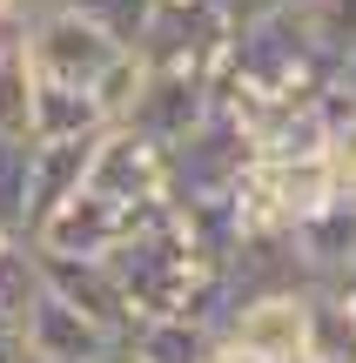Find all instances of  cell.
<instances>
[{
    "mask_svg": "<svg viewBox=\"0 0 356 363\" xmlns=\"http://www.w3.org/2000/svg\"><path fill=\"white\" fill-rule=\"evenodd\" d=\"M13 330H21L27 357H40V363H88V357H101L108 343H115V337H101L81 310H67L47 283H40V296L27 303V316H21Z\"/></svg>",
    "mask_w": 356,
    "mask_h": 363,
    "instance_id": "52a82bcc",
    "label": "cell"
},
{
    "mask_svg": "<svg viewBox=\"0 0 356 363\" xmlns=\"http://www.w3.org/2000/svg\"><path fill=\"white\" fill-rule=\"evenodd\" d=\"M316 289H330V296H336V303H343V310L356 316V262H350V269H336L330 283H316Z\"/></svg>",
    "mask_w": 356,
    "mask_h": 363,
    "instance_id": "7402d4cb",
    "label": "cell"
},
{
    "mask_svg": "<svg viewBox=\"0 0 356 363\" xmlns=\"http://www.w3.org/2000/svg\"><path fill=\"white\" fill-rule=\"evenodd\" d=\"M128 343L142 350V363H202V350H209V330L182 323V316H148Z\"/></svg>",
    "mask_w": 356,
    "mask_h": 363,
    "instance_id": "5bb4252c",
    "label": "cell"
},
{
    "mask_svg": "<svg viewBox=\"0 0 356 363\" xmlns=\"http://www.w3.org/2000/svg\"><path fill=\"white\" fill-rule=\"evenodd\" d=\"M88 363H142V350L121 337V343H108V350H101V357H88Z\"/></svg>",
    "mask_w": 356,
    "mask_h": 363,
    "instance_id": "603a6c76",
    "label": "cell"
},
{
    "mask_svg": "<svg viewBox=\"0 0 356 363\" xmlns=\"http://www.w3.org/2000/svg\"><path fill=\"white\" fill-rule=\"evenodd\" d=\"M289 249H296V262H303L309 283H330L336 269H350L356 262V195L336 189L323 208H309V216L289 229Z\"/></svg>",
    "mask_w": 356,
    "mask_h": 363,
    "instance_id": "ba28073f",
    "label": "cell"
},
{
    "mask_svg": "<svg viewBox=\"0 0 356 363\" xmlns=\"http://www.w3.org/2000/svg\"><path fill=\"white\" fill-rule=\"evenodd\" d=\"M27 21H7L0 27V135H27L34 142V61H27Z\"/></svg>",
    "mask_w": 356,
    "mask_h": 363,
    "instance_id": "8fae6325",
    "label": "cell"
},
{
    "mask_svg": "<svg viewBox=\"0 0 356 363\" xmlns=\"http://www.w3.org/2000/svg\"><path fill=\"white\" fill-rule=\"evenodd\" d=\"M134 216H142V208H121V202H108L101 189L81 182L67 202H54L47 216L34 222L27 242H34L40 256H108V249L134 229Z\"/></svg>",
    "mask_w": 356,
    "mask_h": 363,
    "instance_id": "5b68a950",
    "label": "cell"
},
{
    "mask_svg": "<svg viewBox=\"0 0 356 363\" xmlns=\"http://www.w3.org/2000/svg\"><path fill=\"white\" fill-rule=\"evenodd\" d=\"M88 155H94V135L88 142H34V169H27V235H34V222L47 216L54 202H67V195L88 182Z\"/></svg>",
    "mask_w": 356,
    "mask_h": 363,
    "instance_id": "9c48e42d",
    "label": "cell"
},
{
    "mask_svg": "<svg viewBox=\"0 0 356 363\" xmlns=\"http://www.w3.org/2000/svg\"><path fill=\"white\" fill-rule=\"evenodd\" d=\"M249 155H255L249 128L222 101H209V115L168 142V195L175 202H222L236 189V175L249 169Z\"/></svg>",
    "mask_w": 356,
    "mask_h": 363,
    "instance_id": "6da1fadb",
    "label": "cell"
},
{
    "mask_svg": "<svg viewBox=\"0 0 356 363\" xmlns=\"http://www.w3.org/2000/svg\"><path fill=\"white\" fill-rule=\"evenodd\" d=\"M202 363H263V357H255V350H242V343H229V337H209Z\"/></svg>",
    "mask_w": 356,
    "mask_h": 363,
    "instance_id": "44dd1931",
    "label": "cell"
},
{
    "mask_svg": "<svg viewBox=\"0 0 356 363\" xmlns=\"http://www.w3.org/2000/svg\"><path fill=\"white\" fill-rule=\"evenodd\" d=\"M323 108H330V169H336V182L343 189H356V108H343V101H330L323 94Z\"/></svg>",
    "mask_w": 356,
    "mask_h": 363,
    "instance_id": "d6986e66",
    "label": "cell"
},
{
    "mask_svg": "<svg viewBox=\"0 0 356 363\" xmlns=\"http://www.w3.org/2000/svg\"><path fill=\"white\" fill-rule=\"evenodd\" d=\"M40 296V256L27 235H0V330H13L27 316V303Z\"/></svg>",
    "mask_w": 356,
    "mask_h": 363,
    "instance_id": "4fadbf2b",
    "label": "cell"
},
{
    "mask_svg": "<svg viewBox=\"0 0 356 363\" xmlns=\"http://www.w3.org/2000/svg\"><path fill=\"white\" fill-rule=\"evenodd\" d=\"M40 283H47L67 310H81L101 337H115V343L142 330V316L128 310V289H121L115 269H108V256H40Z\"/></svg>",
    "mask_w": 356,
    "mask_h": 363,
    "instance_id": "8992f818",
    "label": "cell"
},
{
    "mask_svg": "<svg viewBox=\"0 0 356 363\" xmlns=\"http://www.w3.org/2000/svg\"><path fill=\"white\" fill-rule=\"evenodd\" d=\"M309 289H249V296L229 303V316L215 323V337L255 350L263 363H296L303 357V323H309Z\"/></svg>",
    "mask_w": 356,
    "mask_h": 363,
    "instance_id": "277c9868",
    "label": "cell"
},
{
    "mask_svg": "<svg viewBox=\"0 0 356 363\" xmlns=\"http://www.w3.org/2000/svg\"><path fill=\"white\" fill-rule=\"evenodd\" d=\"M27 169H34V142L0 135V235H27Z\"/></svg>",
    "mask_w": 356,
    "mask_h": 363,
    "instance_id": "9a60e30c",
    "label": "cell"
},
{
    "mask_svg": "<svg viewBox=\"0 0 356 363\" xmlns=\"http://www.w3.org/2000/svg\"><path fill=\"white\" fill-rule=\"evenodd\" d=\"M101 128H108V115L94 101V88H67V81L34 88V142H88Z\"/></svg>",
    "mask_w": 356,
    "mask_h": 363,
    "instance_id": "30bf717a",
    "label": "cell"
},
{
    "mask_svg": "<svg viewBox=\"0 0 356 363\" xmlns=\"http://www.w3.org/2000/svg\"><path fill=\"white\" fill-rule=\"evenodd\" d=\"M67 7H81L115 48H142L148 21H155V0H67Z\"/></svg>",
    "mask_w": 356,
    "mask_h": 363,
    "instance_id": "2e32d148",
    "label": "cell"
},
{
    "mask_svg": "<svg viewBox=\"0 0 356 363\" xmlns=\"http://www.w3.org/2000/svg\"><path fill=\"white\" fill-rule=\"evenodd\" d=\"M296 13H303V27L316 34V48L330 61L343 48H356V0H296Z\"/></svg>",
    "mask_w": 356,
    "mask_h": 363,
    "instance_id": "e0dca14e",
    "label": "cell"
},
{
    "mask_svg": "<svg viewBox=\"0 0 356 363\" xmlns=\"http://www.w3.org/2000/svg\"><path fill=\"white\" fill-rule=\"evenodd\" d=\"M323 94L343 101V108H356V48H343V54L330 61V88H323Z\"/></svg>",
    "mask_w": 356,
    "mask_h": 363,
    "instance_id": "ffe728a7",
    "label": "cell"
},
{
    "mask_svg": "<svg viewBox=\"0 0 356 363\" xmlns=\"http://www.w3.org/2000/svg\"><path fill=\"white\" fill-rule=\"evenodd\" d=\"M142 81H148V61H142V54H134V48L115 54V61H108V74L94 81V101H101V115L121 121V115L134 108V94H142Z\"/></svg>",
    "mask_w": 356,
    "mask_h": 363,
    "instance_id": "ac0fdd59",
    "label": "cell"
},
{
    "mask_svg": "<svg viewBox=\"0 0 356 363\" xmlns=\"http://www.w3.org/2000/svg\"><path fill=\"white\" fill-rule=\"evenodd\" d=\"M88 189H101L108 202H121V208L161 202V195H168V148L148 142L128 121H108V128L94 135V155H88Z\"/></svg>",
    "mask_w": 356,
    "mask_h": 363,
    "instance_id": "3957f363",
    "label": "cell"
},
{
    "mask_svg": "<svg viewBox=\"0 0 356 363\" xmlns=\"http://www.w3.org/2000/svg\"><path fill=\"white\" fill-rule=\"evenodd\" d=\"M7 21H21V0H0V27Z\"/></svg>",
    "mask_w": 356,
    "mask_h": 363,
    "instance_id": "cb8c5ba5",
    "label": "cell"
},
{
    "mask_svg": "<svg viewBox=\"0 0 356 363\" xmlns=\"http://www.w3.org/2000/svg\"><path fill=\"white\" fill-rule=\"evenodd\" d=\"M296 363H356V316L330 289H309V323H303V357Z\"/></svg>",
    "mask_w": 356,
    "mask_h": 363,
    "instance_id": "7c38bea8",
    "label": "cell"
},
{
    "mask_svg": "<svg viewBox=\"0 0 356 363\" xmlns=\"http://www.w3.org/2000/svg\"><path fill=\"white\" fill-rule=\"evenodd\" d=\"M21 34H27V61H34V74L40 81H67V88H94V81L108 74V61L128 54V48H115L81 7H67V0L40 7Z\"/></svg>",
    "mask_w": 356,
    "mask_h": 363,
    "instance_id": "7a4b0ae2",
    "label": "cell"
}]
</instances>
